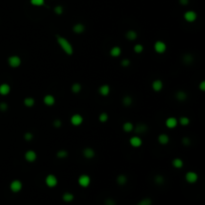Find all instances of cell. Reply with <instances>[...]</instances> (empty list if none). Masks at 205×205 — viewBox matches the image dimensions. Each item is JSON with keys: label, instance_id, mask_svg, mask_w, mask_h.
<instances>
[{"label": "cell", "instance_id": "obj_1", "mask_svg": "<svg viewBox=\"0 0 205 205\" xmlns=\"http://www.w3.org/2000/svg\"><path fill=\"white\" fill-rule=\"evenodd\" d=\"M56 40H57L58 45L61 47V49L67 54V55L68 56L73 55V53H74L73 46H72V44L66 39V38L63 37V36H61V35H56Z\"/></svg>", "mask_w": 205, "mask_h": 205}, {"label": "cell", "instance_id": "obj_2", "mask_svg": "<svg viewBox=\"0 0 205 205\" xmlns=\"http://www.w3.org/2000/svg\"><path fill=\"white\" fill-rule=\"evenodd\" d=\"M8 64L12 68H16L21 65V58L17 55H12L8 58Z\"/></svg>", "mask_w": 205, "mask_h": 205}, {"label": "cell", "instance_id": "obj_3", "mask_svg": "<svg viewBox=\"0 0 205 205\" xmlns=\"http://www.w3.org/2000/svg\"><path fill=\"white\" fill-rule=\"evenodd\" d=\"M58 183V180H57V177L53 174H48L45 178V184H46L48 187L50 188H53L57 185Z\"/></svg>", "mask_w": 205, "mask_h": 205}, {"label": "cell", "instance_id": "obj_4", "mask_svg": "<svg viewBox=\"0 0 205 205\" xmlns=\"http://www.w3.org/2000/svg\"><path fill=\"white\" fill-rule=\"evenodd\" d=\"M22 186H23L22 185V182L18 179H15L13 180V181H11L9 187H10V190L12 191L13 193H18L19 191H21Z\"/></svg>", "mask_w": 205, "mask_h": 205}, {"label": "cell", "instance_id": "obj_5", "mask_svg": "<svg viewBox=\"0 0 205 205\" xmlns=\"http://www.w3.org/2000/svg\"><path fill=\"white\" fill-rule=\"evenodd\" d=\"M166 49H167V46L161 40H158V41H156L154 43V50L158 54H163L166 51Z\"/></svg>", "mask_w": 205, "mask_h": 205}, {"label": "cell", "instance_id": "obj_6", "mask_svg": "<svg viewBox=\"0 0 205 205\" xmlns=\"http://www.w3.org/2000/svg\"><path fill=\"white\" fill-rule=\"evenodd\" d=\"M90 182H91V179L87 174H82L79 176L78 178V184L81 186V187H88L90 185Z\"/></svg>", "mask_w": 205, "mask_h": 205}, {"label": "cell", "instance_id": "obj_7", "mask_svg": "<svg viewBox=\"0 0 205 205\" xmlns=\"http://www.w3.org/2000/svg\"><path fill=\"white\" fill-rule=\"evenodd\" d=\"M185 180L188 183H191V184L195 183L198 180V174L196 172H194V171H188L185 174Z\"/></svg>", "mask_w": 205, "mask_h": 205}, {"label": "cell", "instance_id": "obj_8", "mask_svg": "<svg viewBox=\"0 0 205 205\" xmlns=\"http://www.w3.org/2000/svg\"><path fill=\"white\" fill-rule=\"evenodd\" d=\"M184 19L187 22H194L197 19V13L193 10H188L184 13Z\"/></svg>", "mask_w": 205, "mask_h": 205}, {"label": "cell", "instance_id": "obj_9", "mask_svg": "<svg viewBox=\"0 0 205 205\" xmlns=\"http://www.w3.org/2000/svg\"><path fill=\"white\" fill-rule=\"evenodd\" d=\"M24 158L27 162H34L37 159V154L34 150H27L24 154Z\"/></svg>", "mask_w": 205, "mask_h": 205}, {"label": "cell", "instance_id": "obj_10", "mask_svg": "<svg viewBox=\"0 0 205 205\" xmlns=\"http://www.w3.org/2000/svg\"><path fill=\"white\" fill-rule=\"evenodd\" d=\"M70 121H71V124L74 125V126H79L83 123V117L80 115V114L76 113V114H73L70 118Z\"/></svg>", "mask_w": 205, "mask_h": 205}, {"label": "cell", "instance_id": "obj_11", "mask_svg": "<svg viewBox=\"0 0 205 205\" xmlns=\"http://www.w3.org/2000/svg\"><path fill=\"white\" fill-rule=\"evenodd\" d=\"M133 130L136 134H143V133H145V132H147L148 126L146 125L145 123H139V124H137L133 128Z\"/></svg>", "mask_w": 205, "mask_h": 205}, {"label": "cell", "instance_id": "obj_12", "mask_svg": "<svg viewBox=\"0 0 205 205\" xmlns=\"http://www.w3.org/2000/svg\"><path fill=\"white\" fill-rule=\"evenodd\" d=\"M165 125L167 126V128L169 129H173L178 125V120L175 117H168L165 121Z\"/></svg>", "mask_w": 205, "mask_h": 205}, {"label": "cell", "instance_id": "obj_13", "mask_svg": "<svg viewBox=\"0 0 205 205\" xmlns=\"http://www.w3.org/2000/svg\"><path fill=\"white\" fill-rule=\"evenodd\" d=\"M82 154H83V156H84L85 158L92 159L94 156H95V150H94L93 148H91V147H86V148L83 149Z\"/></svg>", "mask_w": 205, "mask_h": 205}, {"label": "cell", "instance_id": "obj_14", "mask_svg": "<svg viewBox=\"0 0 205 205\" xmlns=\"http://www.w3.org/2000/svg\"><path fill=\"white\" fill-rule=\"evenodd\" d=\"M129 143L132 147H140L142 145V139L139 136H132L129 139Z\"/></svg>", "mask_w": 205, "mask_h": 205}, {"label": "cell", "instance_id": "obj_15", "mask_svg": "<svg viewBox=\"0 0 205 205\" xmlns=\"http://www.w3.org/2000/svg\"><path fill=\"white\" fill-rule=\"evenodd\" d=\"M98 92L101 96H108L110 93V86L108 84H103L101 86H99L98 88Z\"/></svg>", "mask_w": 205, "mask_h": 205}, {"label": "cell", "instance_id": "obj_16", "mask_svg": "<svg viewBox=\"0 0 205 205\" xmlns=\"http://www.w3.org/2000/svg\"><path fill=\"white\" fill-rule=\"evenodd\" d=\"M43 102L47 106H53L55 104V97L51 94H47L43 97Z\"/></svg>", "mask_w": 205, "mask_h": 205}, {"label": "cell", "instance_id": "obj_17", "mask_svg": "<svg viewBox=\"0 0 205 205\" xmlns=\"http://www.w3.org/2000/svg\"><path fill=\"white\" fill-rule=\"evenodd\" d=\"M151 86H152V89L154 90L155 92H159L163 88V82H162L160 79H155L152 82Z\"/></svg>", "mask_w": 205, "mask_h": 205}, {"label": "cell", "instance_id": "obj_18", "mask_svg": "<svg viewBox=\"0 0 205 205\" xmlns=\"http://www.w3.org/2000/svg\"><path fill=\"white\" fill-rule=\"evenodd\" d=\"M187 97H188L187 93H186L185 91H183V90H178V91H176V93H175V98L178 101H180V102L185 101L186 99H187Z\"/></svg>", "mask_w": 205, "mask_h": 205}, {"label": "cell", "instance_id": "obj_19", "mask_svg": "<svg viewBox=\"0 0 205 205\" xmlns=\"http://www.w3.org/2000/svg\"><path fill=\"white\" fill-rule=\"evenodd\" d=\"M72 30H73V32L76 33V34H81V33H83L85 31V25L82 23H76L75 25L73 26Z\"/></svg>", "mask_w": 205, "mask_h": 205}, {"label": "cell", "instance_id": "obj_20", "mask_svg": "<svg viewBox=\"0 0 205 205\" xmlns=\"http://www.w3.org/2000/svg\"><path fill=\"white\" fill-rule=\"evenodd\" d=\"M10 85L7 84V83H2L1 85H0V94L3 96L7 95L9 94V92H10Z\"/></svg>", "mask_w": 205, "mask_h": 205}, {"label": "cell", "instance_id": "obj_21", "mask_svg": "<svg viewBox=\"0 0 205 205\" xmlns=\"http://www.w3.org/2000/svg\"><path fill=\"white\" fill-rule=\"evenodd\" d=\"M169 136L165 133H162L158 136V142L161 144V145H166V144L169 143Z\"/></svg>", "mask_w": 205, "mask_h": 205}, {"label": "cell", "instance_id": "obj_22", "mask_svg": "<svg viewBox=\"0 0 205 205\" xmlns=\"http://www.w3.org/2000/svg\"><path fill=\"white\" fill-rule=\"evenodd\" d=\"M121 52H122V50H121V48L119 46H113L111 49H110V55L112 56V57H118V56L121 55Z\"/></svg>", "mask_w": 205, "mask_h": 205}, {"label": "cell", "instance_id": "obj_23", "mask_svg": "<svg viewBox=\"0 0 205 205\" xmlns=\"http://www.w3.org/2000/svg\"><path fill=\"white\" fill-rule=\"evenodd\" d=\"M116 182H117V184L120 186L125 185V184L127 183V176L124 174H119L116 178Z\"/></svg>", "mask_w": 205, "mask_h": 205}, {"label": "cell", "instance_id": "obj_24", "mask_svg": "<svg viewBox=\"0 0 205 205\" xmlns=\"http://www.w3.org/2000/svg\"><path fill=\"white\" fill-rule=\"evenodd\" d=\"M172 165H173V167L176 168V169H180V168L183 167L184 162L181 158H174L172 160Z\"/></svg>", "mask_w": 205, "mask_h": 205}, {"label": "cell", "instance_id": "obj_25", "mask_svg": "<svg viewBox=\"0 0 205 205\" xmlns=\"http://www.w3.org/2000/svg\"><path fill=\"white\" fill-rule=\"evenodd\" d=\"M126 38H127L129 41H133V40L137 39V32L134 30H128L126 32Z\"/></svg>", "mask_w": 205, "mask_h": 205}, {"label": "cell", "instance_id": "obj_26", "mask_svg": "<svg viewBox=\"0 0 205 205\" xmlns=\"http://www.w3.org/2000/svg\"><path fill=\"white\" fill-rule=\"evenodd\" d=\"M193 60H194V58H193V56L191 55V54H185V55L183 56V58H182V61L186 65L191 64V63L193 62Z\"/></svg>", "mask_w": 205, "mask_h": 205}, {"label": "cell", "instance_id": "obj_27", "mask_svg": "<svg viewBox=\"0 0 205 205\" xmlns=\"http://www.w3.org/2000/svg\"><path fill=\"white\" fill-rule=\"evenodd\" d=\"M62 199H63V201H65V202H71V201H73V199H74V195L70 192H65L64 194L62 195Z\"/></svg>", "mask_w": 205, "mask_h": 205}, {"label": "cell", "instance_id": "obj_28", "mask_svg": "<svg viewBox=\"0 0 205 205\" xmlns=\"http://www.w3.org/2000/svg\"><path fill=\"white\" fill-rule=\"evenodd\" d=\"M122 128H123V130H124L125 132H131V131H133L134 125L132 124L131 122L127 121V122H125L124 124L122 125Z\"/></svg>", "mask_w": 205, "mask_h": 205}, {"label": "cell", "instance_id": "obj_29", "mask_svg": "<svg viewBox=\"0 0 205 205\" xmlns=\"http://www.w3.org/2000/svg\"><path fill=\"white\" fill-rule=\"evenodd\" d=\"M122 103H123L124 106H130V105L133 103V99H132L131 96L126 95L122 98Z\"/></svg>", "mask_w": 205, "mask_h": 205}, {"label": "cell", "instance_id": "obj_30", "mask_svg": "<svg viewBox=\"0 0 205 205\" xmlns=\"http://www.w3.org/2000/svg\"><path fill=\"white\" fill-rule=\"evenodd\" d=\"M23 103L26 107H32L33 105L35 104V100H34V98H32V97H26L25 99H24Z\"/></svg>", "mask_w": 205, "mask_h": 205}, {"label": "cell", "instance_id": "obj_31", "mask_svg": "<svg viewBox=\"0 0 205 205\" xmlns=\"http://www.w3.org/2000/svg\"><path fill=\"white\" fill-rule=\"evenodd\" d=\"M81 88H82V86H81V84L80 83H73L72 84V86H71V90H72V92L73 93H75V94H78L79 92L81 91Z\"/></svg>", "mask_w": 205, "mask_h": 205}, {"label": "cell", "instance_id": "obj_32", "mask_svg": "<svg viewBox=\"0 0 205 205\" xmlns=\"http://www.w3.org/2000/svg\"><path fill=\"white\" fill-rule=\"evenodd\" d=\"M178 123H180L182 126H187L190 123V119L186 116H181L178 120Z\"/></svg>", "mask_w": 205, "mask_h": 205}, {"label": "cell", "instance_id": "obj_33", "mask_svg": "<svg viewBox=\"0 0 205 205\" xmlns=\"http://www.w3.org/2000/svg\"><path fill=\"white\" fill-rule=\"evenodd\" d=\"M56 155H57V157L59 159H64L68 156V152H67V150H65V149H61V150H58V152Z\"/></svg>", "mask_w": 205, "mask_h": 205}, {"label": "cell", "instance_id": "obj_34", "mask_svg": "<svg viewBox=\"0 0 205 205\" xmlns=\"http://www.w3.org/2000/svg\"><path fill=\"white\" fill-rule=\"evenodd\" d=\"M164 181H165V180H164V177L160 174L156 175V176L154 177V182L157 184V185H162V184L164 183Z\"/></svg>", "mask_w": 205, "mask_h": 205}, {"label": "cell", "instance_id": "obj_35", "mask_svg": "<svg viewBox=\"0 0 205 205\" xmlns=\"http://www.w3.org/2000/svg\"><path fill=\"white\" fill-rule=\"evenodd\" d=\"M137 205H152L151 198H143L137 203Z\"/></svg>", "mask_w": 205, "mask_h": 205}, {"label": "cell", "instance_id": "obj_36", "mask_svg": "<svg viewBox=\"0 0 205 205\" xmlns=\"http://www.w3.org/2000/svg\"><path fill=\"white\" fill-rule=\"evenodd\" d=\"M108 118H109V116H108V114L106 113V112H102V113H100L98 116L99 121H100V122H103V123L106 122V121L108 120Z\"/></svg>", "mask_w": 205, "mask_h": 205}, {"label": "cell", "instance_id": "obj_37", "mask_svg": "<svg viewBox=\"0 0 205 205\" xmlns=\"http://www.w3.org/2000/svg\"><path fill=\"white\" fill-rule=\"evenodd\" d=\"M143 49H144V47H143L142 44H136V45H134V47H133L134 52L137 53V54H139V53L142 52Z\"/></svg>", "mask_w": 205, "mask_h": 205}, {"label": "cell", "instance_id": "obj_38", "mask_svg": "<svg viewBox=\"0 0 205 205\" xmlns=\"http://www.w3.org/2000/svg\"><path fill=\"white\" fill-rule=\"evenodd\" d=\"M30 3L33 6H42L44 5L45 0H30Z\"/></svg>", "mask_w": 205, "mask_h": 205}, {"label": "cell", "instance_id": "obj_39", "mask_svg": "<svg viewBox=\"0 0 205 205\" xmlns=\"http://www.w3.org/2000/svg\"><path fill=\"white\" fill-rule=\"evenodd\" d=\"M54 12H55V14H57V15H61L62 13H63V6L61 5H57V6H55L54 7Z\"/></svg>", "mask_w": 205, "mask_h": 205}, {"label": "cell", "instance_id": "obj_40", "mask_svg": "<svg viewBox=\"0 0 205 205\" xmlns=\"http://www.w3.org/2000/svg\"><path fill=\"white\" fill-rule=\"evenodd\" d=\"M33 137H34V135H33V133H31V132H26L24 134V139L26 141H31L33 139Z\"/></svg>", "mask_w": 205, "mask_h": 205}, {"label": "cell", "instance_id": "obj_41", "mask_svg": "<svg viewBox=\"0 0 205 205\" xmlns=\"http://www.w3.org/2000/svg\"><path fill=\"white\" fill-rule=\"evenodd\" d=\"M182 144L184 146H189L191 144V139L189 137H183L182 138Z\"/></svg>", "mask_w": 205, "mask_h": 205}, {"label": "cell", "instance_id": "obj_42", "mask_svg": "<svg viewBox=\"0 0 205 205\" xmlns=\"http://www.w3.org/2000/svg\"><path fill=\"white\" fill-rule=\"evenodd\" d=\"M53 126L55 128H60L62 126V121L60 120V119H55V120L53 121Z\"/></svg>", "mask_w": 205, "mask_h": 205}, {"label": "cell", "instance_id": "obj_43", "mask_svg": "<svg viewBox=\"0 0 205 205\" xmlns=\"http://www.w3.org/2000/svg\"><path fill=\"white\" fill-rule=\"evenodd\" d=\"M104 204L105 205H116V202H115V200L112 199V198H107V199L104 201Z\"/></svg>", "mask_w": 205, "mask_h": 205}, {"label": "cell", "instance_id": "obj_44", "mask_svg": "<svg viewBox=\"0 0 205 205\" xmlns=\"http://www.w3.org/2000/svg\"><path fill=\"white\" fill-rule=\"evenodd\" d=\"M0 110L1 111H7L8 110V104L7 103H5V102H1L0 103Z\"/></svg>", "mask_w": 205, "mask_h": 205}, {"label": "cell", "instance_id": "obj_45", "mask_svg": "<svg viewBox=\"0 0 205 205\" xmlns=\"http://www.w3.org/2000/svg\"><path fill=\"white\" fill-rule=\"evenodd\" d=\"M130 65V60L129 59H123L122 61H121V66L123 67H127Z\"/></svg>", "mask_w": 205, "mask_h": 205}, {"label": "cell", "instance_id": "obj_46", "mask_svg": "<svg viewBox=\"0 0 205 205\" xmlns=\"http://www.w3.org/2000/svg\"><path fill=\"white\" fill-rule=\"evenodd\" d=\"M199 88H200V90H201V91H204V90H205V81H204V80H202L201 82H200Z\"/></svg>", "mask_w": 205, "mask_h": 205}, {"label": "cell", "instance_id": "obj_47", "mask_svg": "<svg viewBox=\"0 0 205 205\" xmlns=\"http://www.w3.org/2000/svg\"><path fill=\"white\" fill-rule=\"evenodd\" d=\"M179 3L181 4V5H187V4L189 3V0H179Z\"/></svg>", "mask_w": 205, "mask_h": 205}]
</instances>
